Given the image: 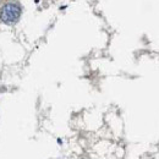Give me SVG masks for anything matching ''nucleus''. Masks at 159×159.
Returning a JSON list of instances; mask_svg holds the SVG:
<instances>
[{"label": "nucleus", "instance_id": "f257e3e1", "mask_svg": "<svg viewBox=\"0 0 159 159\" xmlns=\"http://www.w3.org/2000/svg\"><path fill=\"white\" fill-rule=\"evenodd\" d=\"M22 7L17 1H9L0 9V20L6 25H14L20 20Z\"/></svg>", "mask_w": 159, "mask_h": 159}]
</instances>
